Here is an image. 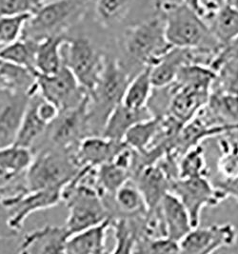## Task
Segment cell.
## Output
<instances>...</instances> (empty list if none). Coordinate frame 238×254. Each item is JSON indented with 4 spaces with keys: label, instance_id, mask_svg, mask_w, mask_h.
<instances>
[{
    "label": "cell",
    "instance_id": "cell-1",
    "mask_svg": "<svg viewBox=\"0 0 238 254\" xmlns=\"http://www.w3.org/2000/svg\"><path fill=\"white\" fill-rule=\"evenodd\" d=\"M117 57L134 77L140 70L155 65L172 46L165 35V22L160 12L125 28L116 36Z\"/></svg>",
    "mask_w": 238,
    "mask_h": 254
},
{
    "label": "cell",
    "instance_id": "cell-2",
    "mask_svg": "<svg viewBox=\"0 0 238 254\" xmlns=\"http://www.w3.org/2000/svg\"><path fill=\"white\" fill-rule=\"evenodd\" d=\"M159 10L165 22V35L170 46L215 54L222 48L203 17L183 2L159 0Z\"/></svg>",
    "mask_w": 238,
    "mask_h": 254
},
{
    "label": "cell",
    "instance_id": "cell-3",
    "mask_svg": "<svg viewBox=\"0 0 238 254\" xmlns=\"http://www.w3.org/2000/svg\"><path fill=\"white\" fill-rule=\"evenodd\" d=\"M133 77L117 57L108 54L101 76L90 94L88 124L90 135H101L105 123L116 106L122 103Z\"/></svg>",
    "mask_w": 238,
    "mask_h": 254
},
{
    "label": "cell",
    "instance_id": "cell-4",
    "mask_svg": "<svg viewBox=\"0 0 238 254\" xmlns=\"http://www.w3.org/2000/svg\"><path fill=\"white\" fill-rule=\"evenodd\" d=\"M63 46L64 64L72 70L80 85L91 93L102 73L108 53L98 45L90 31H84L79 23L67 33Z\"/></svg>",
    "mask_w": 238,
    "mask_h": 254
},
{
    "label": "cell",
    "instance_id": "cell-5",
    "mask_svg": "<svg viewBox=\"0 0 238 254\" xmlns=\"http://www.w3.org/2000/svg\"><path fill=\"white\" fill-rule=\"evenodd\" d=\"M91 0H48L34 11L23 31V37L39 41L48 36L67 34L88 12Z\"/></svg>",
    "mask_w": 238,
    "mask_h": 254
},
{
    "label": "cell",
    "instance_id": "cell-6",
    "mask_svg": "<svg viewBox=\"0 0 238 254\" xmlns=\"http://www.w3.org/2000/svg\"><path fill=\"white\" fill-rule=\"evenodd\" d=\"M159 0H91L86 17L114 35L159 12Z\"/></svg>",
    "mask_w": 238,
    "mask_h": 254
},
{
    "label": "cell",
    "instance_id": "cell-7",
    "mask_svg": "<svg viewBox=\"0 0 238 254\" xmlns=\"http://www.w3.org/2000/svg\"><path fill=\"white\" fill-rule=\"evenodd\" d=\"M80 169L73 157V152L59 148H49L34 156L24 174L27 190H38L65 186Z\"/></svg>",
    "mask_w": 238,
    "mask_h": 254
},
{
    "label": "cell",
    "instance_id": "cell-8",
    "mask_svg": "<svg viewBox=\"0 0 238 254\" xmlns=\"http://www.w3.org/2000/svg\"><path fill=\"white\" fill-rule=\"evenodd\" d=\"M170 191L180 199L187 208L193 228L198 227L206 207H216L227 195L219 187L212 185L207 177L177 178L170 182Z\"/></svg>",
    "mask_w": 238,
    "mask_h": 254
},
{
    "label": "cell",
    "instance_id": "cell-9",
    "mask_svg": "<svg viewBox=\"0 0 238 254\" xmlns=\"http://www.w3.org/2000/svg\"><path fill=\"white\" fill-rule=\"evenodd\" d=\"M36 83L38 93L61 112L81 104L89 94L65 64L56 73L38 74Z\"/></svg>",
    "mask_w": 238,
    "mask_h": 254
},
{
    "label": "cell",
    "instance_id": "cell-10",
    "mask_svg": "<svg viewBox=\"0 0 238 254\" xmlns=\"http://www.w3.org/2000/svg\"><path fill=\"white\" fill-rule=\"evenodd\" d=\"M64 186L38 190H25L13 196L1 197L9 211V227L15 233L22 229L24 222L37 211L54 208L62 201Z\"/></svg>",
    "mask_w": 238,
    "mask_h": 254
},
{
    "label": "cell",
    "instance_id": "cell-11",
    "mask_svg": "<svg viewBox=\"0 0 238 254\" xmlns=\"http://www.w3.org/2000/svg\"><path fill=\"white\" fill-rule=\"evenodd\" d=\"M90 94L81 104L60 112L57 120L48 128L54 148L70 150L78 147L82 139L90 135L88 124V106Z\"/></svg>",
    "mask_w": 238,
    "mask_h": 254
},
{
    "label": "cell",
    "instance_id": "cell-12",
    "mask_svg": "<svg viewBox=\"0 0 238 254\" xmlns=\"http://www.w3.org/2000/svg\"><path fill=\"white\" fill-rule=\"evenodd\" d=\"M233 224H215L209 227H195L179 242L181 254H207L223 248L233 247L238 240Z\"/></svg>",
    "mask_w": 238,
    "mask_h": 254
},
{
    "label": "cell",
    "instance_id": "cell-13",
    "mask_svg": "<svg viewBox=\"0 0 238 254\" xmlns=\"http://www.w3.org/2000/svg\"><path fill=\"white\" fill-rule=\"evenodd\" d=\"M32 96L29 93L0 92V148L14 144Z\"/></svg>",
    "mask_w": 238,
    "mask_h": 254
},
{
    "label": "cell",
    "instance_id": "cell-14",
    "mask_svg": "<svg viewBox=\"0 0 238 254\" xmlns=\"http://www.w3.org/2000/svg\"><path fill=\"white\" fill-rule=\"evenodd\" d=\"M70 236L65 226H45L26 233L18 253L25 254H65Z\"/></svg>",
    "mask_w": 238,
    "mask_h": 254
},
{
    "label": "cell",
    "instance_id": "cell-15",
    "mask_svg": "<svg viewBox=\"0 0 238 254\" xmlns=\"http://www.w3.org/2000/svg\"><path fill=\"white\" fill-rule=\"evenodd\" d=\"M124 144V141H114L102 135H88L79 143L73 157L79 168H97L112 161Z\"/></svg>",
    "mask_w": 238,
    "mask_h": 254
},
{
    "label": "cell",
    "instance_id": "cell-16",
    "mask_svg": "<svg viewBox=\"0 0 238 254\" xmlns=\"http://www.w3.org/2000/svg\"><path fill=\"white\" fill-rule=\"evenodd\" d=\"M174 92L170 100L169 114L183 124L193 119L208 103L211 91L188 86H178L172 82Z\"/></svg>",
    "mask_w": 238,
    "mask_h": 254
},
{
    "label": "cell",
    "instance_id": "cell-17",
    "mask_svg": "<svg viewBox=\"0 0 238 254\" xmlns=\"http://www.w3.org/2000/svg\"><path fill=\"white\" fill-rule=\"evenodd\" d=\"M135 182L144 197L148 210L158 208L163 197L170 191V179L159 165L144 166L137 172Z\"/></svg>",
    "mask_w": 238,
    "mask_h": 254
},
{
    "label": "cell",
    "instance_id": "cell-18",
    "mask_svg": "<svg viewBox=\"0 0 238 254\" xmlns=\"http://www.w3.org/2000/svg\"><path fill=\"white\" fill-rule=\"evenodd\" d=\"M159 208L165 224L167 236L174 241L180 242L193 229L187 208L180 199L170 191L163 197Z\"/></svg>",
    "mask_w": 238,
    "mask_h": 254
},
{
    "label": "cell",
    "instance_id": "cell-19",
    "mask_svg": "<svg viewBox=\"0 0 238 254\" xmlns=\"http://www.w3.org/2000/svg\"><path fill=\"white\" fill-rule=\"evenodd\" d=\"M112 221L113 218H108L97 225L71 234L66 243L65 254H105L107 252V231L112 227Z\"/></svg>",
    "mask_w": 238,
    "mask_h": 254
},
{
    "label": "cell",
    "instance_id": "cell-20",
    "mask_svg": "<svg viewBox=\"0 0 238 254\" xmlns=\"http://www.w3.org/2000/svg\"><path fill=\"white\" fill-rule=\"evenodd\" d=\"M153 117L147 107L131 109L123 103L116 106L108 117L101 135L114 141H123L126 133L138 122Z\"/></svg>",
    "mask_w": 238,
    "mask_h": 254
},
{
    "label": "cell",
    "instance_id": "cell-21",
    "mask_svg": "<svg viewBox=\"0 0 238 254\" xmlns=\"http://www.w3.org/2000/svg\"><path fill=\"white\" fill-rule=\"evenodd\" d=\"M67 36V34L52 35L38 41L35 57L37 75H50L62 68L64 65L63 46Z\"/></svg>",
    "mask_w": 238,
    "mask_h": 254
},
{
    "label": "cell",
    "instance_id": "cell-22",
    "mask_svg": "<svg viewBox=\"0 0 238 254\" xmlns=\"http://www.w3.org/2000/svg\"><path fill=\"white\" fill-rule=\"evenodd\" d=\"M36 77L37 75L30 69L2 60L0 64V92L34 95L38 92Z\"/></svg>",
    "mask_w": 238,
    "mask_h": 254
},
{
    "label": "cell",
    "instance_id": "cell-23",
    "mask_svg": "<svg viewBox=\"0 0 238 254\" xmlns=\"http://www.w3.org/2000/svg\"><path fill=\"white\" fill-rule=\"evenodd\" d=\"M36 94L37 93L30 99L14 142L15 145L28 149L34 148V145L45 135L50 127L37 114Z\"/></svg>",
    "mask_w": 238,
    "mask_h": 254
},
{
    "label": "cell",
    "instance_id": "cell-24",
    "mask_svg": "<svg viewBox=\"0 0 238 254\" xmlns=\"http://www.w3.org/2000/svg\"><path fill=\"white\" fill-rule=\"evenodd\" d=\"M38 41L23 37L0 48V59L30 69L37 75L35 57Z\"/></svg>",
    "mask_w": 238,
    "mask_h": 254
},
{
    "label": "cell",
    "instance_id": "cell-25",
    "mask_svg": "<svg viewBox=\"0 0 238 254\" xmlns=\"http://www.w3.org/2000/svg\"><path fill=\"white\" fill-rule=\"evenodd\" d=\"M117 212L125 216H145L148 208L135 181L128 180L112 195Z\"/></svg>",
    "mask_w": 238,
    "mask_h": 254
},
{
    "label": "cell",
    "instance_id": "cell-26",
    "mask_svg": "<svg viewBox=\"0 0 238 254\" xmlns=\"http://www.w3.org/2000/svg\"><path fill=\"white\" fill-rule=\"evenodd\" d=\"M206 22L222 46L238 37V11L227 3Z\"/></svg>",
    "mask_w": 238,
    "mask_h": 254
},
{
    "label": "cell",
    "instance_id": "cell-27",
    "mask_svg": "<svg viewBox=\"0 0 238 254\" xmlns=\"http://www.w3.org/2000/svg\"><path fill=\"white\" fill-rule=\"evenodd\" d=\"M153 91L151 66H149L140 70L131 79L126 89L122 103L131 109L146 108Z\"/></svg>",
    "mask_w": 238,
    "mask_h": 254
},
{
    "label": "cell",
    "instance_id": "cell-28",
    "mask_svg": "<svg viewBox=\"0 0 238 254\" xmlns=\"http://www.w3.org/2000/svg\"><path fill=\"white\" fill-rule=\"evenodd\" d=\"M32 149L12 144L0 148V170L12 178L25 174L34 160Z\"/></svg>",
    "mask_w": 238,
    "mask_h": 254
},
{
    "label": "cell",
    "instance_id": "cell-29",
    "mask_svg": "<svg viewBox=\"0 0 238 254\" xmlns=\"http://www.w3.org/2000/svg\"><path fill=\"white\" fill-rule=\"evenodd\" d=\"M161 117L153 116L149 119L138 122L131 127L125 135V144L137 152H144L153 144L156 138Z\"/></svg>",
    "mask_w": 238,
    "mask_h": 254
},
{
    "label": "cell",
    "instance_id": "cell-30",
    "mask_svg": "<svg viewBox=\"0 0 238 254\" xmlns=\"http://www.w3.org/2000/svg\"><path fill=\"white\" fill-rule=\"evenodd\" d=\"M220 157L217 169L224 181L238 178V140L232 132H227V137L218 140Z\"/></svg>",
    "mask_w": 238,
    "mask_h": 254
},
{
    "label": "cell",
    "instance_id": "cell-31",
    "mask_svg": "<svg viewBox=\"0 0 238 254\" xmlns=\"http://www.w3.org/2000/svg\"><path fill=\"white\" fill-rule=\"evenodd\" d=\"M132 174L113 162L105 163L96 168V180L101 195H114L115 191L131 179Z\"/></svg>",
    "mask_w": 238,
    "mask_h": 254
},
{
    "label": "cell",
    "instance_id": "cell-32",
    "mask_svg": "<svg viewBox=\"0 0 238 254\" xmlns=\"http://www.w3.org/2000/svg\"><path fill=\"white\" fill-rule=\"evenodd\" d=\"M212 93L238 95V56L228 58L216 69Z\"/></svg>",
    "mask_w": 238,
    "mask_h": 254
},
{
    "label": "cell",
    "instance_id": "cell-33",
    "mask_svg": "<svg viewBox=\"0 0 238 254\" xmlns=\"http://www.w3.org/2000/svg\"><path fill=\"white\" fill-rule=\"evenodd\" d=\"M208 175V164L201 144L189 149L178 162V178L201 177Z\"/></svg>",
    "mask_w": 238,
    "mask_h": 254
},
{
    "label": "cell",
    "instance_id": "cell-34",
    "mask_svg": "<svg viewBox=\"0 0 238 254\" xmlns=\"http://www.w3.org/2000/svg\"><path fill=\"white\" fill-rule=\"evenodd\" d=\"M115 231V249L113 253H135L137 238V227L125 218L112 221Z\"/></svg>",
    "mask_w": 238,
    "mask_h": 254
},
{
    "label": "cell",
    "instance_id": "cell-35",
    "mask_svg": "<svg viewBox=\"0 0 238 254\" xmlns=\"http://www.w3.org/2000/svg\"><path fill=\"white\" fill-rule=\"evenodd\" d=\"M32 13L0 15V48L19 39Z\"/></svg>",
    "mask_w": 238,
    "mask_h": 254
},
{
    "label": "cell",
    "instance_id": "cell-36",
    "mask_svg": "<svg viewBox=\"0 0 238 254\" xmlns=\"http://www.w3.org/2000/svg\"><path fill=\"white\" fill-rule=\"evenodd\" d=\"M135 253L148 254H181L179 242L170 239L168 236L148 238L144 237L138 240Z\"/></svg>",
    "mask_w": 238,
    "mask_h": 254
},
{
    "label": "cell",
    "instance_id": "cell-37",
    "mask_svg": "<svg viewBox=\"0 0 238 254\" xmlns=\"http://www.w3.org/2000/svg\"><path fill=\"white\" fill-rule=\"evenodd\" d=\"M48 0H0V15L33 13Z\"/></svg>",
    "mask_w": 238,
    "mask_h": 254
},
{
    "label": "cell",
    "instance_id": "cell-38",
    "mask_svg": "<svg viewBox=\"0 0 238 254\" xmlns=\"http://www.w3.org/2000/svg\"><path fill=\"white\" fill-rule=\"evenodd\" d=\"M184 4L189 6L190 8L193 9L194 11L198 12L200 15L202 13V5H201V0H182Z\"/></svg>",
    "mask_w": 238,
    "mask_h": 254
},
{
    "label": "cell",
    "instance_id": "cell-39",
    "mask_svg": "<svg viewBox=\"0 0 238 254\" xmlns=\"http://www.w3.org/2000/svg\"><path fill=\"white\" fill-rule=\"evenodd\" d=\"M226 3L238 11V0H226Z\"/></svg>",
    "mask_w": 238,
    "mask_h": 254
},
{
    "label": "cell",
    "instance_id": "cell-40",
    "mask_svg": "<svg viewBox=\"0 0 238 254\" xmlns=\"http://www.w3.org/2000/svg\"><path fill=\"white\" fill-rule=\"evenodd\" d=\"M230 132H232V133L236 136V138L238 140V130H235V131H230Z\"/></svg>",
    "mask_w": 238,
    "mask_h": 254
},
{
    "label": "cell",
    "instance_id": "cell-41",
    "mask_svg": "<svg viewBox=\"0 0 238 254\" xmlns=\"http://www.w3.org/2000/svg\"><path fill=\"white\" fill-rule=\"evenodd\" d=\"M1 62H2V60H1V59H0V64H1Z\"/></svg>",
    "mask_w": 238,
    "mask_h": 254
}]
</instances>
